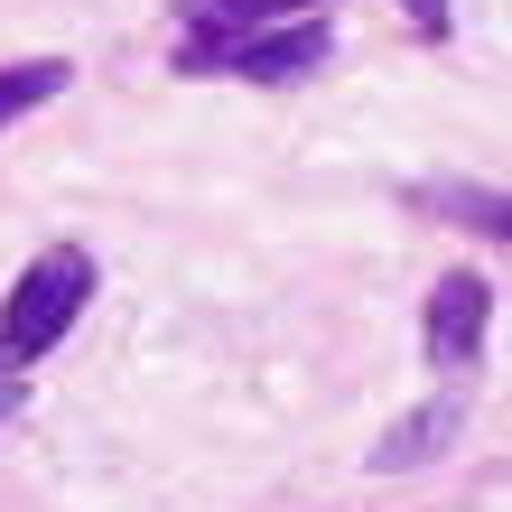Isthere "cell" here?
Wrapping results in <instances>:
<instances>
[{
  "label": "cell",
  "instance_id": "obj_6",
  "mask_svg": "<svg viewBox=\"0 0 512 512\" xmlns=\"http://www.w3.org/2000/svg\"><path fill=\"white\" fill-rule=\"evenodd\" d=\"M187 28H270V19H317V0H177Z\"/></svg>",
  "mask_w": 512,
  "mask_h": 512
},
{
  "label": "cell",
  "instance_id": "obj_3",
  "mask_svg": "<svg viewBox=\"0 0 512 512\" xmlns=\"http://www.w3.org/2000/svg\"><path fill=\"white\" fill-rule=\"evenodd\" d=\"M494 336V280H475V270H447L429 289V317H419V345H429L438 373H466L475 354Z\"/></svg>",
  "mask_w": 512,
  "mask_h": 512
},
{
  "label": "cell",
  "instance_id": "obj_1",
  "mask_svg": "<svg viewBox=\"0 0 512 512\" xmlns=\"http://www.w3.org/2000/svg\"><path fill=\"white\" fill-rule=\"evenodd\" d=\"M94 289H103L94 252H84V243H47L10 280V298H0V373H28L38 354H56L75 336V317L94 308Z\"/></svg>",
  "mask_w": 512,
  "mask_h": 512
},
{
  "label": "cell",
  "instance_id": "obj_4",
  "mask_svg": "<svg viewBox=\"0 0 512 512\" xmlns=\"http://www.w3.org/2000/svg\"><path fill=\"white\" fill-rule=\"evenodd\" d=\"M457 429H466V401H457V391H447V401H429V410H410L401 429H391V438L373 447V475H401V466H429V457H438V447L457 438Z\"/></svg>",
  "mask_w": 512,
  "mask_h": 512
},
{
  "label": "cell",
  "instance_id": "obj_2",
  "mask_svg": "<svg viewBox=\"0 0 512 512\" xmlns=\"http://www.w3.org/2000/svg\"><path fill=\"white\" fill-rule=\"evenodd\" d=\"M336 56L326 19H270V28H177V75H243V84H298Z\"/></svg>",
  "mask_w": 512,
  "mask_h": 512
},
{
  "label": "cell",
  "instance_id": "obj_8",
  "mask_svg": "<svg viewBox=\"0 0 512 512\" xmlns=\"http://www.w3.org/2000/svg\"><path fill=\"white\" fill-rule=\"evenodd\" d=\"M28 410V373H0V419H19Z\"/></svg>",
  "mask_w": 512,
  "mask_h": 512
},
{
  "label": "cell",
  "instance_id": "obj_7",
  "mask_svg": "<svg viewBox=\"0 0 512 512\" xmlns=\"http://www.w3.org/2000/svg\"><path fill=\"white\" fill-rule=\"evenodd\" d=\"M401 10H410L419 38H447V0H401Z\"/></svg>",
  "mask_w": 512,
  "mask_h": 512
},
{
  "label": "cell",
  "instance_id": "obj_5",
  "mask_svg": "<svg viewBox=\"0 0 512 512\" xmlns=\"http://www.w3.org/2000/svg\"><path fill=\"white\" fill-rule=\"evenodd\" d=\"M66 84H75V66H66V56H28V66H0V131H10V122H28L38 103H56Z\"/></svg>",
  "mask_w": 512,
  "mask_h": 512
}]
</instances>
